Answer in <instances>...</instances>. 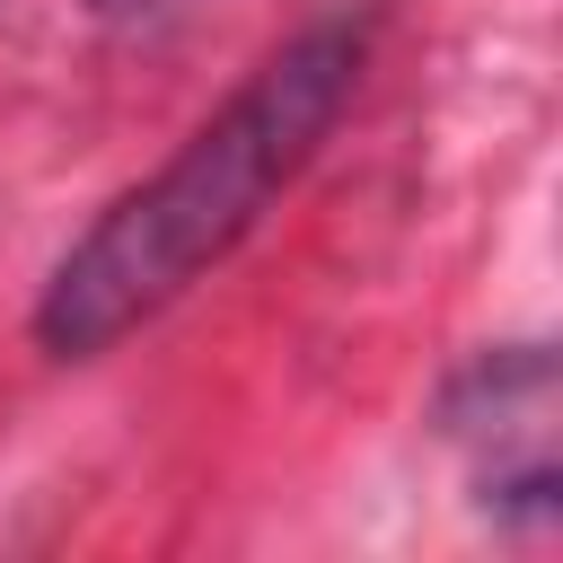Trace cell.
<instances>
[{"label": "cell", "mask_w": 563, "mask_h": 563, "mask_svg": "<svg viewBox=\"0 0 563 563\" xmlns=\"http://www.w3.org/2000/svg\"><path fill=\"white\" fill-rule=\"evenodd\" d=\"M378 53V9H325L282 35L141 185H123L44 273L26 334L44 361H106L123 334L167 317L194 282H211L264 211L308 176V158L352 114Z\"/></svg>", "instance_id": "cell-1"}, {"label": "cell", "mask_w": 563, "mask_h": 563, "mask_svg": "<svg viewBox=\"0 0 563 563\" xmlns=\"http://www.w3.org/2000/svg\"><path fill=\"white\" fill-rule=\"evenodd\" d=\"M440 431L475 457V501L493 519H510V528L554 519L563 475H554V352L545 343L475 352L440 396Z\"/></svg>", "instance_id": "cell-2"}, {"label": "cell", "mask_w": 563, "mask_h": 563, "mask_svg": "<svg viewBox=\"0 0 563 563\" xmlns=\"http://www.w3.org/2000/svg\"><path fill=\"white\" fill-rule=\"evenodd\" d=\"M79 9H88V18H106V26H114V18H141V9H158V0H79Z\"/></svg>", "instance_id": "cell-3"}]
</instances>
